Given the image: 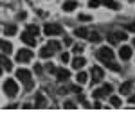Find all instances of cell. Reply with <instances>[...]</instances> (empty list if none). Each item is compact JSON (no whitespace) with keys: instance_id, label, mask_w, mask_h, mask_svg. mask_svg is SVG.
Listing matches in <instances>:
<instances>
[{"instance_id":"19","label":"cell","mask_w":135,"mask_h":131,"mask_svg":"<svg viewBox=\"0 0 135 131\" xmlns=\"http://www.w3.org/2000/svg\"><path fill=\"white\" fill-rule=\"evenodd\" d=\"M47 47H49V49H52L54 52H58V51H60V47H61V43H60V41H56V40H52V41H49V43H47Z\"/></svg>"},{"instance_id":"24","label":"cell","mask_w":135,"mask_h":131,"mask_svg":"<svg viewBox=\"0 0 135 131\" xmlns=\"http://www.w3.org/2000/svg\"><path fill=\"white\" fill-rule=\"evenodd\" d=\"M74 34L79 36V38H86V36H88V29H76V31H74Z\"/></svg>"},{"instance_id":"22","label":"cell","mask_w":135,"mask_h":131,"mask_svg":"<svg viewBox=\"0 0 135 131\" xmlns=\"http://www.w3.org/2000/svg\"><path fill=\"white\" fill-rule=\"evenodd\" d=\"M36 106L38 108H43L45 106V97H43L42 93H36Z\"/></svg>"},{"instance_id":"35","label":"cell","mask_w":135,"mask_h":131,"mask_svg":"<svg viewBox=\"0 0 135 131\" xmlns=\"http://www.w3.org/2000/svg\"><path fill=\"white\" fill-rule=\"evenodd\" d=\"M47 70H49V72H54V70H56V68H54L52 65H47Z\"/></svg>"},{"instance_id":"28","label":"cell","mask_w":135,"mask_h":131,"mask_svg":"<svg viewBox=\"0 0 135 131\" xmlns=\"http://www.w3.org/2000/svg\"><path fill=\"white\" fill-rule=\"evenodd\" d=\"M99 4H101V0H90V2H88V7H97V6H99Z\"/></svg>"},{"instance_id":"32","label":"cell","mask_w":135,"mask_h":131,"mask_svg":"<svg viewBox=\"0 0 135 131\" xmlns=\"http://www.w3.org/2000/svg\"><path fill=\"white\" fill-rule=\"evenodd\" d=\"M79 20H81V22H88V20H90V16H88V14H79Z\"/></svg>"},{"instance_id":"10","label":"cell","mask_w":135,"mask_h":131,"mask_svg":"<svg viewBox=\"0 0 135 131\" xmlns=\"http://www.w3.org/2000/svg\"><path fill=\"white\" fill-rule=\"evenodd\" d=\"M0 65H2V67H4L7 72L13 70V63L9 61V58H7V56H0Z\"/></svg>"},{"instance_id":"31","label":"cell","mask_w":135,"mask_h":131,"mask_svg":"<svg viewBox=\"0 0 135 131\" xmlns=\"http://www.w3.org/2000/svg\"><path fill=\"white\" fill-rule=\"evenodd\" d=\"M74 52H76V54H81V52H83V47H81V45H76V47H74Z\"/></svg>"},{"instance_id":"1","label":"cell","mask_w":135,"mask_h":131,"mask_svg":"<svg viewBox=\"0 0 135 131\" xmlns=\"http://www.w3.org/2000/svg\"><path fill=\"white\" fill-rule=\"evenodd\" d=\"M4 92L9 95V97H15L16 93H18V84H16V81L15 79H7L4 83Z\"/></svg>"},{"instance_id":"3","label":"cell","mask_w":135,"mask_h":131,"mask_svg":"<svg viewBox=\"0 0 135 131\" xmlns=\"http://www.w3.org/2000/svg\"><path fill=\"white\" fill-rule=\"evenodd\" d=\"M43 32H45L47 36H58V34H61L63 31L58 23H47V25L43 27Z\"/></svg>"},{"instance_id":"36","label":"cell","mask_w":135,"mask_h":131,"mask_svg":"<svg viewBox=\"0 0 135 131\" xmlns=\"http://www.w3.org/2000/svg\"><path fill=\"white\" fill-rule=\"evenodd\" d=\"M130 102H132V104H135V93L132 95V97H130Z\"/></svg>"},{"instance_id":"7","label":"cell","mask_w":135,"mask_h":131,"mask_svg":"<svg viewBox=\"0 0 135 131\" xmlns=\"http://www.w3.org/2000/svg\"><path fill=\"white\" fill-rule=\"evenodd\" d=\"M32 58V52L31 51H27V49H22L18 54H16V59L20 61V63H27V61Z\"/></svg>"},{"instance_id":"17","label":"cell","mask_w":135,"mask_h":131,"mask_svg":"<svg viewBox=\"0 0 135 131\" xmlns=\"http://www.w3.org/2000/svg\"><path fill=\"white\" fill-rule=\"evenodd\" d=\"M86 40H88V41H94V43H97V41H101V36H99L95 31H88V36H86Z\"/></svg>"},{"instance_id":"33","label":"cell","mask_w":135,"mask_h":131,"mask_svg":"<svg viewBox=\"0 0 135 131\" xmlns=\"http://www.w3.org/2000/svg\"><path fill=\"white\" fill-rule=\"evenodd\" d=\"M126 29H128V31H133V32H135V23H128V25H126Z\"/></svg>"},{"instance_id":"20","label":"cell","mask_w":135,"mask_h":131,"mask_svg":"<svg viewBox=\"0 0 135 131\" xmlns=\"http://www.w3.org/2000/svg\"><path fill=\"white\" fill-rule=\"evenodd\" d=\"M86 79H88V75H86L85 72H79V74L76 75V81H78L79 84H85V83H86Z\"/></svg>"},{"instance_id":"26","label":"cell","mask_w":135,"mask_h":131,"mask_svg":"<svg viewBox=\"0 0 135 131\" xmlns=\"http://www.w3.org/2000/svg\"><path fill=\"white\" fill-rule=\"evenodd\" d=\"M27 32H31L32 36H36V34L40 32V29H38V25H29V27H27Z\"/></svg>"},{"instance_id":"25","label":"cell","mask_w":135,"mask_h":131,"mask_svg":"<svg viewBox=\"0 0 135 131\" xmlns=\"http://www.w3.org/2000/svg\"><path fill=\"white\" fill-rule=\"evenodd\" d=\"M6 34L7 36H15L16 34V25H7L6 27Z\"/></svg>"},{"instance_id":"18","label":"cell","mask_w":135,"mask_h":131,"mask_svg":"<svg viewBox=\"0 0 135 131\" xmlns=\"http://www.w3.org/2000/svg\"><path fill=\"white\" fill-rule=\"evenodd\" d=\"M52 54H54V51H52V49H49L47 45H45L42 51H40V56H42V58H51Z\"/></svg>"},{"instance_id":"21","label":"cell","mask_w":135,"mask_h":131,"mask_svg":"<svg viewBox=\"0 0 135 131\" xmlns=\"http://www.w3.org/2000/svg\"><path fill=\"white\" fill-rule=\"evenodd\" d=\"M104 65L110 68V70H114V72H119V65H115L114 59H108V61H104Z\"/></svg>"},{"instance_id":"27","label":"cell","mask_w":135,"mask_h":131,"mask_svg":"<svg viewBox=\"0 0 135 131\" xmlns=\"http://www.w3.org/2000/svg\"><path fill=\"white\" fill-rule=\"evenodd\" d=\"M110 102L114 104L115 108H119V106H121V99H119V97H115V95H112V97H110Z\"/></svg>"},{"instance_id":"16","label":"cell","mask_w":135,"mask_h":131,"mask_svg":"<svg viewBox=\"0 0 135 131\" xmlns=\"http://www.w3.org/2000/svg\"><path fill=\"white\" fill-rule=\"evenodd\" d=\"M76 6H78V4H76L74 0H67V2L63 4V11L70 13V11H74V9H76Z\"/></svg>"},{"instance_id":"29","label":"cell","mask_w":135,"mask_h":131,"mask_svg":"<svg viewBox=\"0 0 135 131\" xmlns=\"http://www.w3.org/2000/svg\"><path fill=\"white\" fill-rule=\"evenodd\" d=\"M60 59H61L63 63H67V61H69V54H67V52H63L61 56H60Z\"/></svg>"},{"instance_id":"37","label":"cell","mask_w":135,"mask_h":131,"mask_svg":"<svg viewBox=\"0 0 135 131\" xmlns=\"http://www.w3.org/2000/svg\"><path fill=\"white\" fill-rule=\"evenodd\" d=\"M133 45H135V41H133Z\"/></svg>"},{"instance_id":"30","label":"cell","mask_w":135,"mask_h":131,"mask_svg":"<svg viewBox=\"0 0 135 131\" xmlns=\"http://www.w3.org/2000/svg\"><path fill=\"white\" fill-rule=\"evenodd\" d=\"M63 106H65V108H69V110H74V108H76V104H74V102H65Z\"/></svg>"},{"instance_id":"5","label":"cell","mask_w":135,"mask_h":131,"mask_svg":"<svg viewBox=\"0 0 135 131\" xmlns=\"http://www.w3.org/2000/svg\"><path fill=\"white\" fill-rule=\"evenodd\" d=\"M128 38V34L121 32V31H115V32H110L108 34V41L110 43H119V41H124Z\"/></svg>"},{"instance_id":"15","label":"cell","mask_w":135,"mask_h":131,"mask_svg":"<svg viewBox=\"0 0 135 131\" xmlns=\"http://www.w3.org/2000/svg\"><path fill=\"white\" fill-rule=\"evenodd\" d=\"M132 86H133V84H132V81L123 83V84H121V93H123V95H128V93L132 92Z\"/></svg>"},{"instance_id":"34","label":"cell","mask_w":135,"mask_h":131,"mask_svg":"<svg viewBox=\"0 0 135 131\" xmlns=\"http://www.w3.org/2000/svg\"><path fill=\"white\" fill-rule=\"evenodd\" d=\"M34 70H36V74H40V72H42V67H40V65H36V67H34Z\"/></svg>"},{"instance_id":"11","label":"cell","mask_w":135,"mask_h":131,"mask_svg":"<svg viewBox=\"0 0 135 131\" xmlns=\"http://www.w3.org/2000/svg\"><path fill=\"white\" fill-rule=\"evenodd\" d=\"M0 49H2L4 54H11V52H13V45L6 40H0Z\"/></svg>"},{"instance_id":"8","label":"cell","mask_w":135,"mask_h":131,"mask_svg":"<svg viewBox=\"0 0 135 131\" xmlns=\"http://www.w3.org/2000/svg\"><path fill=\"white\" fill-rule=\"evenodd\" d=\"M22 41H23L25 45H29V47H34V45H36V38L32 36L31 32H27V31L22 32Z\"/></svg>"},{"instance_id":"6","label":"cell","mask_w":135,"mask_h":131,"mask_svg":"<svg viewBox=\"0 0 135 131\" xmlns=\"http://www.w3.org/2000/svg\"><path fill=\"white\" fill-rule=\"evenodd\" d=\"M97 58H99L101 61L114 59V51H112V49H108V47H104V49H99V51H97Z\"/></svg>"},{"instance_id":"2","label":"cell","mask_w":135,"mask_h":131,"mask_svg":"<svg viewBox=\"0 0 135 131\" xmlns=\"http://www.w3.org/2000/svg\"><path fill=\"white\" fill-rule=\"evenodd\" d=\"M16 77L27 86V88H31L32 86V81H31V72L25 70V68H20V70H16Z\"/></svg>"},{"instance_id":"12","label":"cell","mask_w":135,"mask_h":131,"mask_svg":"<svg viewBox=\"0 0 135 131\" xmlns=\"http://www.w3.org/2000/svg\"><path fill=\"white\" fill-rule=\"evenodd\" d=\"M119 56H121V59H130V58H132V49L124 45V47L119 51Z\"/></svg>"},{"instance_id":"13","label":"cell","mask_w":135,"mask_h":131,"mask_svg":"<svg viewBox=\"0 0 135 131\" xmlns=\"http://www.w3.org/2000/svg\"><path fill=\"white\" fill-rule=\"evenodd\" d=\"M85 63H86V59L85 58H76V59L72 61V68H76V70H79V68H83Z\"/></svg>"},{"instance_id":"9","label":"cell","mask_w":135,"mask_h":131,"mask_svg":"<svg viewBox=\"0 0 135 131\" xmlns=\"http://www.w3.org/2000/svg\"><path fill=\"white\" fill-rule=\"evenodd\" d=\"M54 74H56L58 81H67L69 77H70V72L67 70V68H56V70H54Z\"/></svg>"},{"instance_id":"4","label":"cell","mask_w":135,"mask_h":131,"mask_svg":"<svg viewBox=\"0 0 135 131\" xmlns=\"http://www.w3.org/2000/svg\"><path fill=\"white\" fill-rule=\"evenodd\" d=\"M110 92H112V84H104L101 88L94 90V97L95 99H103V97H108L110 95Z\"/></svg>"},{"instance_id":"23","label":"cell","mask_w":135,"mask_h":131,"mask_svg":"<svg viewBox=\"0 0 135 131\" xmlns=\"http://www.w3.org/2000/svg\"><path fill=\"white\" fill-rule=\"evenodd\" d=\"M104 6H106V7H110V9H114V11L119 9V4L114 2V0H104Z\"/></svg>"},{"instance_id":"14","label":"cell","mask_w":135,"mask_h":131,"mask_svg":"<svg viewBox=\"0 0 135 131\" xmlns=\"http://www.w3.org/2000/svg\"><path fill=\"white\" fill-rule=\"evenodd\" d=\"M103 70H101V68H99V67H94L92 68V77H94V81H101L103 79Z\"/></svg>"}]
</instances>
